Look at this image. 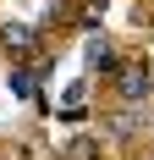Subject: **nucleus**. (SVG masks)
<instances>
[{
	"label": "nucleus",
	"instance_id": "1",
	"mask_svg": "<svg viewBox=\"0 0 154 160\" xmlns=\"http://www.w3.org/2000/svg\"><path fill=\"white\" fill-rule=\"evenodd\" d=\"M116 88H121L127 105H143V99L154 94V72L143 61H127V66H116Z\"/></svg>",
	"mask_w": 154,
	"mask_h": 160
},
{
	"label": "nucleus",
	"instance_id": "5",
	"mask_svg": "<svg viewBox=\"0 0 154 160\" xmlns=\"http://www.w3.org/2000/svg\"><path fill=\"white\" fill-rule=\"evenodd\" d=\"M110 132H116V138H132V132H138V105H127V111L110 116Z\"/></svg>",
	"mask_w": 154,
	"mask_h": 160
},
{
	"label": "nucleus",
	"instance_id": "3",
	"mask_svg": "<svg viewBox=\"0 0 154 160\" xmlns=\"http://www.w3.org/2000/svg\"><path fill=\"white\" fill-rule=\"evenodd\" d=\"M83 61H88L94 72H116V66H121V61H116V50H110V39H105V33H88V39H83Z\"/></svg>",
	"mask_w": 154,
	"mask_h": 160
},
{
	"label": "nucleus",
	"instance_id": "2",
	"mask_svg": "<svg viewBox=\"0 0 154 160\" xmlns=\"http://www.w3.org/2000/svg\"><path fill=\"white\" fill-rule=\"evenodd\" d=\"M33 44H39V39H33V28H28V22H0V50H6L11 61H28V55H33Z\"/></svg>",
	"mask_w": 154,
	"mask_h": 160
},
{
	"label": "nucleus",
	"instance_id": "4",
	"mask_svg": "<svg viewBox=\"0 0 154 160\" xmlns=\"http://www.w3.org/2000/svg\"><path fill=\"white\" fill-rule=\"evenodd\" d=\"M6 88H11V99H33L39 94V72H33L28 61H17L11 72H6Z\"/></svg>",
	"mask_w": 154,
	"mask_h": 160
}]
</instances>
